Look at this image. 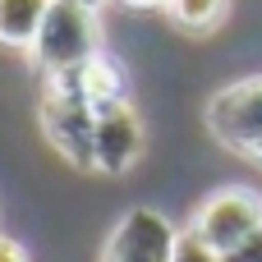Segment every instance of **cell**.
Here are the masks:
<instances>
[{
	"label": "cell",
	"instance_id": "obj_3",
	"mask_svg": "<svg viewBox=\"0 0 262 262\" xmlns=\"http://www.w3.org/2000/svg\"><path fill=\"white\" fill-rule=\"evenodd\" d=\"M258 226H262V198L253 189H216V193L198 207L189 235L203 239L212 253H230V249H239Z\"/></svg>",
	"mask_w": 262,
	"mask_h": 262
},
{
	"label": "cell",
	"instance_id": "obj_14",
	"mask_svg": "<svg viewBox=\"0 0 262 262\" xmlns=\"http://www.w3.org/2000/svg\"><path fill=\"white\" fill-rule=\"evenodd\" d=\"M78 5H88V9H97V5H101V0H78Z\"/></svg>",
	"mask_w": 262,
	"mask_h": 262
},
{
	"label": "cell",
	"instance_id": "obj_6",
	"mask_svg": "<svg viewBox=\"0 0 262 262\" xmlns=\"http://www.w3.org/2000/svg\"><path fill=\"white\" fill-rule=\"evenodd\" d=\"M143 157V120L129 101H115L106 111H97V129H92V170L101 175H124L134 170V161Z\"/></svg>",
	"mask_w": 262,
	"mask_h": 262
},
{
	"label": "cell",
	"instance_id": "obj_8",
	"mask_svg": "<svg viewBox=\"0 0 262 262\" xmlns=\"http://www.w3.org/2000/svg\"><path fill=\"white\" fill-rule=\"evenodd\" d=\"M51 0H0V46L32 51L41 23H46Z\"/></svg>",
	"mask_w": 262,
	"mask_h": 262
},
{
	"label": "cell",
	"instance_id": "obj_4",
	"mask_svg": "<svg viewBox=\"0 0 262 262\" xmlns=\"http://www.w3.org/2000/svg\"><path fill=\"white\" fill-rule=\"evenodd\" d=\"M207 129H212L226 147L253 157V147L262 143V74L221 88V92L207 101Z\"/></svg>",
	"mask_w": 262,
	"mask_h": 262
},
{
	"label": "cell",
	"instance_id": "obj_10",
	"mask_svg": "<svg viewBox=\"0 0 262 262\" xmlns=\"http://www.w3.org/2000/svg\"><path fill=\"white\" fill-rule=\"evenodd\" d=\"M175 262H221V253H212L203 239H193V235L184 230L180 244H175Z\"/></svg>",
	"mask_w": 262,
	"mask_h": 262
},
{
	"label": "cell",
	"instance_id": "obj_15",
	"mask_svg": "<svg viewBox=\"0 0 262 262\" xmlns=\"http://www.w3.org/2000/svg\"><path fill=\"white\" fill-rule=\"evenodd\" d=\"M253 157H258V161H262V143H258V147H253Z\"/></svg>",
	"mask_w": 262,
	"mask_h": 262
},
{
	"label": "cell",
	"instance_id": "obj_5",
	"mask_svg": "<svg viewBox=\"0 0 262 262\" xmlns=\"http://www.w3.org/2000/svg\"><path fill=\"white\" fill-rule=\"evenodd\" d=\"M175 244H180V230L152 212V207H134L115 221L101 262H175Z\"/></svg>",
	"mask_w": 262,
	"mask_h": 262
},
{
	"label": "cell",
	"instance_id": "obj_7",
	"mask_svg": "<svg viewBox=\"0 0 262 262\" xmlns=\"http://www.w3.org/2000/svg\"><path fill=\"white\" fill-rule=\"evenodd\" d=\"M74 88H78V97L92 106V111H106V106H115V101H129V78H124V64L101 46L92 60H83L78 69H74Z\"/></svg>",
	"mask_w": 262,
	"mask_h": 262
},
{
	"label": "cell",
	"instance_id": "obj_2",
	"mask_svg": "<svg viewBox=\"0 0 262 262\" xmlns=\"http://www.w3.org/2000/svg\"><path fill=\"white\" fill-rule=\"evenodd\" d=\"M101 51V28H97V9L78 5V0H51L46 23L32 41V64L37 74H74L83 60H92Z\"/></svg>",
	"mask_w": 262,
	"mask_h": 262
},
{
	"label": "cell",
	"instance_id": "obj_12",
	"mask_svg": "<svg viewBox=\"0 0 262 262\" xmlns=\"http://www.w3.org/2000/svg\"><path fill=\"white\" fill-rule=\"evenodd\" d=\"M0 262H28L23 244H18V239H9V235H0Z\"/></svg>",
	"mask_w": 262,
	"mask_h": 262
},
{
	"label": "cell",
	"instance_id": "obj_9",
	"mask_svg": "<svg viewBox=\"0 0 262 262\" xmlns=\"http://www.w3.org/2000/svg\"><path fill=\"white\" fill-rule=\"evenodd\" d=\"M166 9H170L175 28H184V32H207V28L221 23L226 0H170Z\"/></svg>",
	"mask_w": 262,
	"mask_h": 262
},
{
	"label": "cell",
	"instance_id": "obj_13",
	"mask_svg": "<svg viewBox=\"0 0 262 262\" xmlns=\"http://www.w3.org/2000/svg\"><path fill=\"white\" fill-rule=\"evenodd\" d=\"M124 5H134V9H166L170 0H124Z\"/></svg>",
	"mask_w": 262,
	"mask_h": 262
},
{
	"label": "cell",
	"instance_id": "obj_1",
	"mask_svg": "<svg viewBox=\"0 0 262 262\" xmlns=\"http://www.w3.org/2000/svg\"><path fill=\"white\" fill-rule=\"evenodd\" d=\"M37 124H41V138H46L69 166L92 170V129H97V111L78 97L74 74H46V78H41Z\"/></svg>",
	"mask_w": 262,
	"mask_h": 262
},
{
	"label": "cell",
	"instance_id": "obj_11",
	"mask_svg": "<svg viewBox=\"0 0 262 262\" xmlns=\"http://www.w3.org/2000/svg\"><path fill=\"white\" fill-rule=\"evenodd\" d=\"M221 262H262V226L239 244V249H230V253H221Z\"/></svg>",
	"mask_w": 262,
	"mask_h": 262
}]
</instances>
